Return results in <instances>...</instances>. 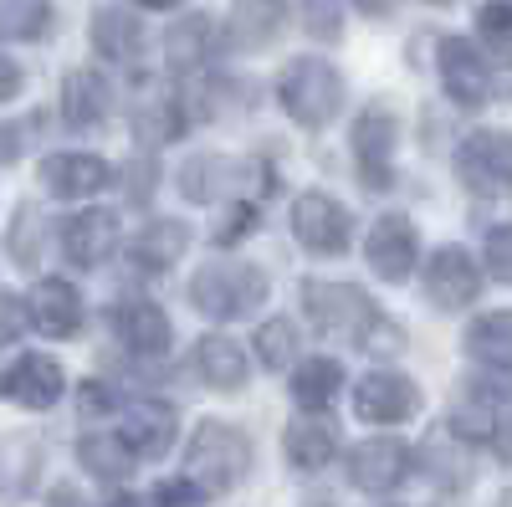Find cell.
<instances>
[{"label":"cell","instance_id":"obj_42","mask_svg":"<svg viewBox=\"0 0 512 507\" xmlns=\"http://www.w3.org/2000/svg\"><path fill=\"white\" fill-rule=\"evenodd\" d=\"M47 507H88V502H82L77 487H52V492H47Z\"/></svg>","mask_w":512,"mask_h":507},{"label":"cell","instance_id":"obj_43","mask_svg":"<svg viewBox=\"0 0 512 507\" xmlns=\"http://www.w3.org/2000/svg\"><path fill=\"white\" fill-rule=\"evenodd\" d=\"M492 446H497V456H502L507 467H512V420H507V426L497 431V441H492Z\"/></svg>","mask_w":512,"mask_h":507},{"label":"cell","instance_id":"obj_2","mask_svg":"<svg viewBox=\"0 0 512 507\" xmlns=\"http://www.w3.org/2000/svg\"><path fill=\"white\" fill-rule=\"evenodd\" d=\"M190 303L210 323H241L267 303V272L246 257H216L190 277Z\"/></svg>","mask_w":512,"mask_h":507},{"label":"cell","instance_id":"obj_27","mask_svg":"<svg viewBox=\"0 0 512 507\" xmlns=\"http://www.w3.org/2000/svg\"><path fill=\"white\" fill-rule=\"evenodd\" d=\"M93 47H98L103 57L134 62L139 47H144V21L128 11V6H118V0H108V6L93 11Z\"/></svg>","mask_w":512,"mask_h":507},{"label":"cell","instance_id":"obj_44","mask_svg":"<svg viewBox=\"0 0 512 507\" xmlns=\"http://www.w3.org/2000/svg\"><path fill=\"white\" fill-rule=\"evenodd\" d=\"M0 93H6V98L21 93V67H16V62H6V88H0Z\"/></svg>","mask_w":512,"mask_h":507},{"label":"cell","instance_id":"obj_20","mask_svg":"<svg viewBox=\"0 0 512 507\" xmlns=\"http://www.w3.org/2000/svg\"><path fill=\"white\" fill-rule=\"evenodd\" d=\"M41 185L57 200H88L113 185V169L98 154H47L41 159Z\"/></svg>","mask_w":512,"mask_h":507},{"label":"cell","instance_id":"obj_21","mask_svg":"<svg viewBox=\"0 0 512 507\" xmlns=\"http://www.w3.org/2000/svg\"><path fill=\"white\" fill-rule=\"evenodd\" d=\"M31 328L36 333H47V338H77L82 328V298H77V287L62 282V277H41L31 287Z\"/></svg>","mask_w":512,"mask_h":507},{"label":"cell","instance_id":"obj_49","mask_svg":"<svg viewBox=\"0 0 512 507\" xmlns=\"http://www.w3.org/2000/svg\"><path fill=\"white\" fill-rule=\"evenodd\" d=\"M313 507H318V502H313Z\"/></svg>","mask_w":512,"mask_h":507},{"label":"cell","instance_id":"obj_25","mask_svg":"<svg viewBox=\"0 0 512 507\" xmlns=\"http://www.w3.org/2000/svg\"><path fill=\"white\" fill-rule=\"evenodd\" d=\"M338 390H344V364L323 359V354L297 359L292 374H287V395H292L297 410H328L338 400Z\"/></svg>","mask_w":512,"mask_h":507},{"label":"cell","instance_id":"obj_15","mask_svg":"<svg viewBox=\"0 0 512 507\" xmlns=\"http://www.w3.org/2000/svg\"><path fill=\"white\" fill-rule=\"evenodd\" d=\"M57 241H62V257L72 267L93 272V267H103L118 251V216H113V210H77V216L62 221Z\"/></svg>","mask_w":512,"mask_h":507},{"label":"cell","instance_id":"obj_6","mask_svg":"<svg viewBox=\"0 0 512 507\" xmlns=\"http://www.w3.org/2000/svg\"><path fill=\"white\" fill-rule=\"evenodd\" d=\"M292 236L303 241L313 257H344L354 241V216L344 200H333L323 190H303L292 200Z\"/></svg>","mask_w":512,"mask_h":507},{"label":"cell","instance_id":"obj_1","mask_svg":"<svg viewBox=\"0 0 512 507\" xmlns=\"http://www.w3.org/2000/svg\"><path fill=\"white\" fill-rule=\"evenodd\" d=\"M303 313L313 318V328H323L333 338H349V344H359L374 359H390V354L405 349V333L384 318L354 282H318V277H308L303 282Z\"/></svg>","mask_w":512,"mask_h":507},{"label":"cell","instance_id":"obj_46","mask_svg":"<svg viewBox=\"0 0 512 507\" xmlns=\"http://www.w3.org/2000/svg\"><path fill=\"white\" fill-rule=\"evenodd\" d=\"M108 507H149V502H139L134 492H123V487H118V492L108 497Z\"/></svg>","mask_w":512,"mask_h":507},{"label":"cell","instance_id":"obj_8","mask_svg":"<svg viewBox=\"0 0 512 507\" xmlns=\"http://www.w3.org/2000/svg\"><path fill=\"white\" fill-rule=\"evenodd\" d=\"M420 400V385L395 369H369L354 385V415L364 426H405L410 415H420Z\"/></svg>","mask_w":512,"mask_h":507},{"label":"cell","instance_id":"obj_29","mask_svg":"<svg viewBox=\"0 0 512 507\" xmlns=\"http://www.w3.org/2000/svg\"><path fill=\"white\" fill-rule=\"evenodd\" d=\"M472 446H466L456 431H436L431 441H425V451H420V467H425V477H431L436 487H446V492H461L466 482H472V456H466Z\"/></svg>","mask_w":512,"mask_h":507},{"label":"cell","instance_id":"obj_10","mask_svg":"<svg viewBox=\"0 0 512 507\" xmlns=\"http://www.w3.org/2000/svg\"><path fill=\"white\" fill-rule=\"evenodd\" d=\"M415 451L400 441V436H369L349 451V482L369 497H390L410 472H415Z\"/></svg>","mask_w":512,"mask_h":507},{"label":"cell","instance_id":"obj_39","mask_svg":"<svg viewBox=\"0 0 512 507\" xmlns=\"http://www.w3.org/2000/svg\"><path fill=\"white\" fill-rule=\"evenodd\" d=\"M77 405L88 415H108V410H118V395L108 385H98V379H88V385H77Z\"/></svg>","mask_w":512,"mask_h":507},{"label":"cell","instance_id":"obj_7","mask_svg":"<svg viewBox=\"0 0 512 507\" xmlns=\"http://www.w3.org/2000/svg\"><path fill=\"white\" fill-rule=\"evenodd\" d=\"M456 175L477 195H507L512 190V134L502 129H477L456 149Z\"/></svg>","mask_w":512,"mask_h":507},{"label":"cell","instance_id":"obj_45","mask_svg":"<svg viewBox=\"0 0 512 507\" xmlns=\"http://www.w3.org/2000/svg\"><path fill=\"white\" fill-rule=\"evenodd\" d=\"M354 6H359L364 16H384V11H390V6H395V0H354Z\"/></svg>","mask_w":512,"mask_h":507},{"label":"cell","instance_id":"obj_22","mask_svg":"<svg viewBox=\"0 0 512 507\" xmlns=\"http://www.w3.org/2000/svg\"><path fill=\"white\" fill-rule=\"evenodd\" d=\"M108 113H113L108 77L93 72V67L67 72V82H62V118L72 123V129H98V123H108Z\"/></svg>","mask_w":512,"mask_h":507},{"label":"cell","instance_id":"obj_17","mask_svg":"<svg viewBox=\"0 0 512 507\" xmlns=\"http://www.w3.org/2000/svg\"><path fill=\"white\" fill-rule=\"evenodd\" d=\"M441 88H446V98L461 103V108H482V103L492 98L487 57H482L466 36H446V41H441Z\"/></svg>","mask_w":512,"mask_h":507},{"label":"cell","instance_id":"obj_30","mask_svg":"<svg viewBox=\"0 0 512 507\" xmlns=\"http://www.w3.org/2000/svg\"><path fill=\"white\" fill-rule=\"evenodd\" d=\"M466 354H472L482 369H512V308H497V313H482L472 318V328H466Z\"/></svg>","mask_w":512,"mask_h":507},{"label":"cell","instance_id":"obj_9","mask_svg":"<svg viewBox=\"0 0 512 507\" xmlns=\"http://www.w3.org/2000/svg\"><path fill=\"white\" fill-rule=\"evenodd\" d=\"M425 303L441 308V313H461L477 303L482 292V267L466 246H441L431 251V262H425Z\"/></svg>","mask_w":512,"mask_h":507},{"label":"cell","instance_id":"obj_48","mask_svg":"<svg viewBox=\"0 0 512 507\" xmlns=\"http://www.w3.org/2000/svg\"><path fill=\"white\" fill-rule=\"evenodd\" d=\"M431 6H451V0H431Z\"/></svg>","mask_w":512,"mask_h":507},{"label":"cell","instance_id":"obj_4","mask_svg":"<svg viewBox=\"0 0 512 507\" xmlns=\"http://www.w3.org/2000/svg\"><path fill=\"white\" fill-rule=\"evenodd\" d=\"M277 103L287 108L292 123L323 129L344 113V72L323 57H292L277 77Z\"/></svg>","mask_w":512,"mask_h":507},{"label":"cell","instance_id":"obj_33","mask_svg":"<svg viewBox=\"0 0 512 507\" xmlns=\"http://www.w3.org/2000/svg\"><path fill=\"white\" fill-rule=\"evenodd\" d=\"M297 349H303V333H297V323L267 318L262 328H256V359H262L272 374L292 369V364H297Z\"/></svg>","mask_w":512,"mask_h":507},{"label":"cell","instance_id":"obj_11","mask_svg":"<svg viewBox=\"0 0 512 507\" xmlns=\"http://www.w3.org/2000/svg\"><path fill=\"white\" fill-rule=\"evenodd\" d=\"M415 257H420V231L410 216L390 210V216H379L364 236V262L379 282H405L415 272Z\"/></svg>","mask_w":512,"mask_h":507},{"label":"cell","instance_id":"obj_13","mask_svg":"<svg viewBox=\"0 0 512 507\" xmlns=\"http://www.w3.org/2000/svg\"><path fill=\"white\" fill-rule=\"evenodd\" d=\"M251 185H267V175H256V164L226 159V154H200L180 169L185 200H241Z\"/></svg>","mask_w":512,"mask_h":507},{"label":"cell","instance_id":"obj_31","mask_svg":"<svg viewBox=\"0 0 512 507\" xmlns=\"http://www.w3.org/2000/svg\"><path fill=\"white\" fill-rule=\"evenodd\" d=\"M446 431H456L466 446H487V441H497V431H502L497 400H487V395H466V400L446 415Z\"/></svg>","mask_w":512,"mask_h":507},{"label":"cell","instance_id":"obj_5","mask_svg":"<svg viewBox=\"0 0 512 507\" xmlns=\"http://www.w3.org/2000/svg\"><path fill=\"white\" fill-rule=\"evenodd\" d=\"M395 144H400V118L390 103H369L354 118V164H359V185L384 195L395 185Z\"/></svg>","mask_w":512,"mask_h":507},{"label":"cell","instance_id":"obj_40","mask_svg":"<svg viewBox=\"0 0 512 507\" xmlns=\"http://www.w3.org/2000/svg\"><path fill=\"white\" fill-rule=\"evenodd\" d=\"M26 318H31V303H21L16 292H6V333H0V338H6V344H16V338L26 333Z\"/></svg>","mask_w":512,"mask_h":507},{"label":"cell","instance_id":"obj_16","mask_svg":"<svg viewBox=\"0 0 512 507\" xmlns=\"http://www.w3.org/2000/svg\"><path fill=\"white\" fill-rule=\"evenodd\" d=\"M282 456H287V467L292 472H323L328 461L338 456V426L328 420V410H303V415H292L287 420V431H282Z\"/></svg>","mask_w":512,"mask_h":507},{"label":"cell","instance_id":"obj_19","mask_svg":"<svg viewBox=\"0 0 512 507\" xmlns=\"http://www.w3.org/2000/svg\"><path fill=\"white\" fill-rule=\"evenodd\" d=\"M190 369H195L200 385L216 390V395H236V390H246V379H251V364H246L241 344L226 338V333H205L200 344L190 349Z\"/></svg>","mask_w":512,"mask_h":507},{"label":"cell","instance_id":"obj_3","mask_svg":"<svg viewBox=\"0 0 512 507\" xmlns=\"http://www.w3.org/2000/svg\"><path fill=\"white\" fill-rule=\"evenodd\" d=\"M251 472V436L231 420H200L185 446V477H195L210 497H226Z\"/></svg>","mask_w":512,"mask_h":507},{"label":"cell","instance_id":"obj_12","mask_svg":"<svg viewBox=\"0 0 512 507\" xmlns=\"http://www.w3.org/2000/svg\"><path fill=\"white\" fill-rule=\"evenodd\" d=\"M108 328L113 338L134 354V359H164L169 344H175V328H169V313L149 298H123L108 308Z\"/></svg>","mask_w":512,"mask_h":507},{"label":"cell","instance_id":"obj_38","mask_svg":"<svg viewBox=\"0 0 512 507\" xmlns=\"http://www.w3.org/2000/svg\"><path fill=\"white\" fill-rule=\"evenodd\" d=\"M303 26L313 41H338L344 36V16H338L333 0H303Z\"/></svg>","mask_w":512,"mask_h":507},{"label":"cell","instance_id":"obj_41","mask_svg":"<svg viewBox=\"0 0 512 507\" xmlns=\"http://www.w3.org/2000/svg\"><path fill=\"white\" fill-rule=\"evenodd\" d=\"M251 226H256V205H236V216L216 231V241H221V246H231V241H241Z\"/></svg>","mask_w":512,"mask_h":507},{"label":"cell","instance_id":"obj_35","mask_svg":"<svg viewBox=\"0 0 512 507\" xmlns=\"http://www.w3.org/2000/svg\"><path fill=\"white\" fill-rule=\"evenodd\" d=\"M41 257V216L36 210H16V221H11V262L16 267H36Z\"/></svg>","mask_w":512,"mask_h":507},{"label":"cell","instance_id":"obj_24","mask_svg":"<svg viewBox=\"0 0 512 507\" xmlns=\"http://www.w3.org/2000/svg\"><path fill=\"white\" fill-rule=\"evenodd\" d=\"M216 36H221L216 21H210L205 11H190L164 31V62L175 72H195V67H205L210 57H216Z\"/></svg>","mask_w":512,"mask_h":507},{"label":"cell","instance_id":"obj_34","mask_svg":"<svg viewBox=\"0 0 512 507\" xmlns=\"http://www.w3.org/2000/svg\"><path fill=\"white\" fill-rule=\"evenodd\" d=\"M52 26V0H0V31L6 41H36Z\"/></svg>","mask_w":512,"mask_h":507},{"label":"cell","instance_id":"obj_37","mask_svg":"<svg viewBox=\"0 0 512 507\" xmlns=\"http://www.w3.org/2000/svg\"><path fill=\"white\" fill-rule=\"evenodd\" d=\"M482 262H487V272H492L497 282L512 287V226H492V231H487V241H482Z\"/></svg>","mask_w":512,"mask_h":507},{"label":"cell","instance_id":"obj_47","mask_svg":"<svg viewBox=\"0 0 512 507\" xmlns=\"http://www.w3.org/2000/svg\"><path fill=\"white\" fill-rule=\"evenodd\" d=\"M139 6H154V11H175V6H185V0H139Z\"/></svg>","mask_w":512,"mask_h":507},{"label":"cell","instance_id":"obj_26","mask_svg":"<svg viewBox=\"0 0 512 507\" xmlns=\"http://www.w3.org/2000/svg\"><path fill=\"white\" fill-rule=\"evenodd\" d=\"M77 461H82V472H88V477H98L108 487H123L139 456L128 451V441L118 431H88L77 441Z\"/></svg>","mask_w":512,"mask_h":507},{"label":"cell","instance_id":"obj_36","mask_svg":"<svg viewBox=\"0 0 512 507\" xmlns=\"http://www.w3.org/2000/svg\"><path fill=\"white\" fill-rule=\"evenodd\" d=\"M205 497L210 492L195 477H169V482H159L149 492V507H205Z\"/></svg>","mask_w":512,"mask_h":507},{"label":"cell","instance_id":"obj_23","mask_svg":"<svg viewBox=\"0 0 512 507\" xmlns=\"http://www.w3.org/2000/svg\"><path fill=\"white\" fill-rule=\"evenodd\" d=\"M185 251H190V226L175 221V216H159L128 241V262L139 272H164V267H175Z\"/></svg>","mask_w":512,"mask_h":507},{"label":"cell","instance_id":"obj_32","mask_svg":"<svg viewBox=\"0 0 512 507\" xmlns=\"http://www.w3.org/2000/svg\"><path fill=\"white\" fill-rule=\"evenodd\" d=\"M477 41L487 47V62L512 72V0H487V6H477Z\"/></svg>","mask_w":512,"mask_h":507},{"label":"cell","instance_id":"obj_18","mask_svg":"<svg viewBox=\"0 0 512 507\" xmlns=\"http://www.w3.org/2000/svg\"><path fill=\"white\" fill-rule=\"evenodd\" d=\"M67 395V369L52 354H21L6 369V400L21 410H52Z\"/></svg>","mask_w":512,"mask_h":507},{"label":"cell","instance_id":"obj_28","mask_svg":"<svg viewBox=\"0 0 512 507\" xmlns=\"http://www.w3.org/2000/svg\"><path fill=\"white\" fill-rule=\"evenodd\" d=\"M282 21H287L282 0H236L226 31H231V41H236L241 52H262V47H272V41H277Z\"/></svg>","mask_w":512,"mask_h":507},{"label":"cell","instance_id":"obj_14","mask_svg":"<svg viewBox=\"0 0 512 507\" xmlns=\"http://www.w3.org/2000/svg\"><path fill=\"white\" fill-rule=\"evenodd\" d=\"M118 436L128 441V451H134L139 461H159V456L175 451L180 415H175V405H164V400H134L123 410V420H118Z\"/></svg>","mask_w":512,"mask_h":507}]
</instances>
